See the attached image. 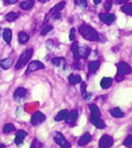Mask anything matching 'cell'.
<instances>
[{
    "instance_id": "1",
    "label": "cell",
    "mask_w": 132,
    "mask_h": 148,
    "mask_svg": "<svg viewBox=\"0 0 132 148\" xmlns=\"http://www.w3.org/2000/svg\"><path fill=\"white\" fill-rule=\"evenodd\" d=\"M79 32L86 40L89 41H100V34L94 27L88 25H82L79 27Z\"/></svg>"
},
{
    "instance_id": "2",
    "label": "cell",
    "mask_w": 132,
    "mask_h": 148,
    "mask_svg": "<svg viewBox=\"0 0 132 148\" xmlns=\"http://www.w3.org/2000/svg\"><path fill=\"white\" fill-rule=\"evenodd\" d=\"M33 53H34V50L32 48L27 49L26 51H24L20 56L19 60L17 61L16 63V69L17 70H21L22 68H24L27 65V63L29 62V60L32 58Z\"/></svg>"
},
{
    "instance_id": "3",
    "label": "cell",
    "mask_w": 132,
    "mask_h": 148,
    "mask_svg": "<svg viewBox=\"0 0 132 148\" xmlns=\"http://www.w3.org/2000/svg\"><path fill=\"white\" fill-rule=\"evenodd\" d=\"M53 139H54L55 143L57 145H59L60 147L62 148H70L71 147V144L69 142L67 141V139L64 137V135H63L61 132H54L53 134Z\"/></svg>"
},
{
    "instance_id": "4",
    "label": "cell",
    "mask_w": 132,
    "mask_h": 148,
    "mask_svg": "<svg viewBox=\"0 0 132 148\" xmlns=\"http://www.w3.org/2000/svg\"><path fill=\"white\" fill-rule=\"evenodd\" d=\"M45 120H47V117H45V115L42 114V112L37 111V112H35L34 114L32 115L31 123H32V125H34V126H39V125L42 124V123H44Z\"/></svg>"
},
{
    "instance_id": "5",
    "label": "cell",
    "mask_w": 132,
    "mask_h": 148,
    "mask_svg": "<svg viewBox=\"0 0 132 148\" xmlns=\"http://www.w3.org/2000/svg\"><path fill=\"white\" fill-rule=\"evenodd\" d=\"M44 69V64H42V62L40 61H32L31 63L29 64V66H28V69L26 71V75H29V74H32V73L34 72H37L39 71V70H42Z\"/></svg>"
},
{
    "instance_id": "6",
    "label": "cell",
    "mask_w": 132,
    "mask_h": 148,
    "mask_svg": "<svg viewBox=\"0 0 132 148\" xmlns=\"http://www.w3.org/2000/svg\"><path fill=\"white\" fill-rule=\"evenodd\" d=\"M113 144V137L110 136V135H103L101 138L100 139V142H99V146L101 148H108L111 147Z\"/></svg>"
},
{
    "instance_id": "7",
    "label": "cell",
    "mask_w": 132,
    "mask_h": 148,
    "mask_svg": "<svg viewBox=\"0 0 132 148\" xmlns=\"http://www.w3.org/2000/svg\"><path fill=\"white\" fill-rule=\"evenodd\" d=\"M117 74L121 75V76H126V75H129L131 73V67L129 66V64L125 63V62H120L117 66Z\"/></svg>"
},
{
    "instance_id": "8",
    "label": "cell",
    "mask_w": 132,
    "mask_h": 148,
    "mask_svg": "<svg viewBox=\"0 0 132 148\" xmlns=\"http://www.w3.org/2000/svg\"><path fill=\"white\" fill-rule=\"evenodd\" d=\"M100 17L101 21L103 23H105L106 25H110L115 22V16L113 14H110V13H101L99 15Z\"/></svg>"
},
{
    "instance_id": "9",
    "label": "cell",
    "mask_w": 132,
    "mask_h": 148,
    "mask_svg": "<svg viewBox=\"0 0 132 148\" xmlns=\"http://www.w3.org/2000/svg\"><path fill=\"white\" fill-rule=\"evenodd\" d=\"M91 122L96 127L100 130H104L106 127V124L103 122V120L101 119V117H92L91 116Z\"/></svg>"
},
{
    "instance_id": "10",
    "label": "cell",
    "mask_w": 132,
    "mask_h": 148,
    "mask_svg": "<svg viewBox=\"0 0 132 148\" xmlns=\"http://www.w3.org/2000/svg\"><path fill=\"white\" fill-rule=\"evenodd\" d=\"M26 137H27V132H25V130H18L16 137H15V143H16V145L22 144Z\"/></svg>"
},
{
    "instance_id": "11",
    "label": "cell",
    "mask_w": 132,
    "mask_h": 148,
    "mask_svg": "<svg viewBox=\"0 0 132 148\" xmlns=\"http://www.w3.org/2000/svg\"><path fill=\"white\" fill-rule=\"evenodd\" d=\"M91 139H92V135L89 134V132H86V134H84L79 138V140H78V144H79L80 146H85V145H87L89 142L91 141Z\"/></svg>"
},
{
    "instance_id": "12",
    "label": "cell",
    "mask_w": 132,
    "mask_h": 148,
    "mask_svg": "<svg viewBox=\"0 0 132 148\" xmlns=\"http://www.w3.org/2000/svg\"><path fill=\"white\" fill-rule=\"evenodd\" d=\"M77 118H78V111L77 110H73V111H71L70 113H68L65 121L67 124H73V123L76 122Z\"/></svg>"
},
{
    "instance_id": "13",
    "label": "cell",
    "mask_w": 132,
    "mask_h": 148,
    "mask_svg": "<svg viewBox=\"0 0 132 148\" xmlns=\"http://www.w3.org/2000/svg\"><path fill=\"white\" fill-rule=\"evenodd\" d=\"M78 52H79V57L83 59H87L88 56L91 53V49L88 46H82L78 48Z\"/></svg>"
},
{
    "instance_id": "14",
    "label": "cell",
    "mask_w": 132,
    "mask_h": 148,
    "mask_svg": "<svg viewBox=\"0 0 132 148\" xmlns=\"http://www.w3.org/2000/svg\"><path fill=\"white\" fill-rule=\"evenodd\" d=\"M64 6H65V1H61V2H59V3H57L51 10H50V12H49V14H47V18L49 16H50V15H53V14H55V13H59V12L61 11L63 8H64Z\"/></svg>"
},
{
    "instance_id": "15",
    "label": "cell",
    "mask_w": 132,
    "mask_h": 148,
    "mask_svg": "<svg viewBox=\"0 0 132 148\" xmlns=\"http://www.w3.org/2000/svg\"><path fill=\"white\" fill-rule=\"evenodd\" d=\"M13 61H14V59L12 58V57L1 60V61H0V67L3 70H8L9 68L12 66V64H13Z\"/></svg>"
},
{
    "instance_id": "16",
    "label": "cell",
    "mask_w": 132,
    "mask_h": 148,
    "mask_svg": "<svg viewBox=\"0 0 132 148\" xmlns=\"http://www.w3.org/2000/svg\"><path fill=\"white\" fill-rule=\"evenodd\" d=\"M26 95H27V89L24 88V87H18L14 92V97L17 99L24 98Z\"/></svg>"
},
{
    "instance_id": "17",
    "label": "cell",
    "mask_w": 132,
    "mask_h": 148,
    "mask_svg": "<svg viewBox=\"0 0 132 148\" xmlns=\"http://www.w3.org/2000/svg\"><path fill=\"white\" fill-rule=\"evenodd\" d=\"M113 84V79L110 77H103L101 81V86L103 87L104 89H108L110 87V85Z\"/></svg>"
},
{
    "instance_id": "18",
    "label": "cell",
    "mask_w": 132,
    "mask_h": 148,
    "mask_svg": "<svg viewBox=\"0 0 132 148\" xmlns=\"http://www.w3.org/2000/svg\"><path fill=\"white\" fill-rule=\"evenodd\" d=\"M2 36H3V39L7 44L8 45L11 44V40H12V31L11 29H5L3 31V34H2Z\"/></svg>"
},
{
    "instance_id": "19",
    "label": "cell",
    "mask_w": 132,
    "mask_h": 148,
    "mask_svg": "<svg viewBox=\"0 0 132 148\" xmlns=\"http://www.w3.org/2000/svg\"><path fill=\"white\" fill-rule=\"evenodd\" d=\"M30 39V36L25 32H21L18 34V40L21 44H26Z\"/></svg>"
},
{
    "instance_id": "20",
    "label": "cell",
    "mask_w": 132,
    "mask_h": 148,
    "mask_svg": "<svg viewBox=\"0 0 132 148\" xmlns=\"http://www.w3.org/2000/svg\"><path fill=\"white\" fill-rule=\"evenodd\" d=\"M89 109L91 111V116L92 117H101V112L99 107L96 104H91L89 105Z\"/></svg>"
},
{
    "instance_id": "21",
    "label": "cell",
    "mask_w": 132,
    "mask_h": 148,
    "mask_svg": "<svg viewBox=\"0 0 132 148\" xmlns=\"http://www.w3.org/2000/svg\"><path fill=\"white\" fill-rule=\"evenodd\" d=\"M34 0H26V1H23L21 2V4H20V7H21V9L23 10H30L32 9L33 7H34Z\"/></svg>"
},
{
    "instance_id": "22",
    "label": "cell",
    "mask_w": 132,
    "mask_h": 148,
    "mask_svg": "<svg viewBox=\"0 0 132 148\" xmlns=\"http://www.w3.org/2000/svg\"><path fill=\"white\" fill-rule=\"evenodd\" d=\"M110 113L113 118H122L124 116V113L121 111L120 108H118V107H115V108L110 109Z\"/></svg>"
},
{
    "instance_id": "23",
    "label": "cell",
    "mask_w": 132,
    "mask_h": 148,
    "mask_svg": "<svg viewBox=\"0 0 132 148\" xmlns=\"http://www.w3.org/2000/svg\"><path fill=\"white\" fill-rule=\"evenodd\" d=\"M68 81L71 84H80L82 82V77H81L79 75H70L68 77Z\"/></svg>"
},
{
    "instance_id": "24",
    "label": "cell",
    "mask_w": 132,
    "mask_h": 148,
    "mask_svg": "<svg viewBox=\"0 0 132 148\" xmlns=\"http://www.w3.org/2000/svg\"><path fill=\"white\" fill-rule=\"evenodd\" d=\"M99 68H100V62L99 61H92L89 63V72L91 74H95Z\"/></svg>"
},
{
    "instance_id": "25",
    "label": "cell",
    "mask_w": 132,
    "mask_h": 148,
    "mask_svg": "<svg viewBox=\"0 0 132 148\" xmlns=\"http://www.w3.org/2000/svg\"><path fill=\"white\" fill-rule=\"evenodd\" d=\"M67 115H68V111H67V110H62V111H60L56 115V116H55L54 121L55 122L65 121V119H66V117H67Z\"/></svg>"
},
{
    "instance_id": "26",
    "label": "cell",
    "mask_w": 132,
    "mask_h": 148,
    "mask_svg": "<svg viewBox=\"0 0 132 148\" xmlns=\"http://www.w3.org/2000/svg\"><path fill=\"white\" fill-rule=\"evenodd\" d=\"M79 43H78L77 41L73 42L72 44V52H73V55H74V60L76 62L79 61L80 57H79V52H78V48H79Z\"/></svg>"
},
{
    "instance_id": "27",
    "label": "cell",
    "mask_w": 132,
    "mask_h": 148,
    "mask_svg": "<svg viewBox=\"0 0 132 148\" xmlns=\"http://www.w3.org/2000/svg\"><path fill=\"white\" fill-rule=\"evenodd\" d=\"M18 17H19V14L18 13H15V12H10L6 15V17H5V20H6L7 22H14L16 21L18 19Z\"/></svg>"
},
{
    "instance_id": "28",
    "label": "cell",
    "mask_w": 132,
    "mask_h": 148,
    "mask_svg": "<svg viewBox=\"0 0 132 148\" xmlns=\"http://www.w3.org/2000/svg\"><path fill=\"white\" fill-rule=\"evenodd\" d=\"M121 11L123 13H125L126 15H132V4L128 3V4H125L121 7Z\"/></svg>"
},
{
    "instance_id": "29",
    "label": "cell",
    "mask_w": 132,
    "mask_h": 148,
    "mask_svg": "<svg viewBox=\"0 0 132 148\" xmlns=\"http://www.w3.org/2000/svg\"><path fill=\"white\" fill-rule=\"evenodd\" d=\"M51 62L54 66L60 67V66H62L63 63H64V59L61 58V57H54V58H52Z\"/></svg>"
},
{
    "instance_id": "30",
    "label": "cell",
    "mask_w": 132,
    "mask_h": 148,
    "mask_svg": "<svg viewBox=\"0 0 132 148\" xmlns=\"http://www.w3.org/2000/svg\"><path fill=\"white\" fill-rule=\"evenodd\" d=\"M81 93H82V96L84 99L88 98V92H87V84L86 82H81Z\"/></svg>"
},
{
    "instance_id": "31",
    "label": "cell",
    "mask_w": 132,
    "mask_h": 148,
    "mask_svg": "<svg viewBox=\"0 0 132 148\" xmlns=\"http://www.w3.org/2000/svg\"><path fill=\"white\" fill-rule=\"evenodd\" d=\"M15 127L13 124H6L3 127V132L4 134H10V132H14Z\"/></svg>"
},
{
    "instance_id": "32",
    "label": "cell",
    "mask_w": 132,
    "mask_h": 148,
    "mask_svg": "<svg viewBox=\"0 0 132 148\" xmlns=\"http://www.w3.org/2000/svg\"><path fill=\"white\" fill-rule=\"evenodd\" d=\"M75 4L82 9H86L88 6L87 1H86V0H75Z\"/></svg>"
},
{
    "instance_id": "33",
    "label": "cell",
    "mask_w": 132,
    "mask_h": 148,
    "mask_svg": "<svg viewBox=\"0 0 132 148\" xmlns=\"http://www.w3.org/2000/svg\"><path fill=\"white\" fill-rule=\"evenodd\" d=\"M123 144L125 145V146H127V147H130L131 145H132V135L131 134H129L127 137L125 138V140H124V142H123Z\"/></svg>"
},
{
    "instance_id": "34",
    "label": "cell",
    "mask_w": 132,
    "mask_h": 148,
    "mask_svg": "<svg viewBox=\"0 0 132 148\" xmlns=\"http://www.w3.org/2000/svg\"><path fill=\"white\" fill-rule=\"evenodd\" d=\"M51 29H52V27H51V26H47V27H45L44 29L42 31V36H45V34H47L50 31H51Z\"/></svg>"
},
{
    "instance_id": "35",
    "label": "cell",
    "mask_w": 132,
    "mask_h": 148,
    "mask_svg": "<svg viewBox=\"0 0 132 148\" xmlns=\"http://www.w3.org/2000/svg\"><path fill=\"white\" fill-rule=\"evenodd\" d=\"M111 8V1L110 0H106V2L105 3V9L106 11H110Z\"/></svg>"
},
{
    "instance_id": "36",
    "label": "cell",
    "mask_w": 132,
    "mask_h": 148,
    "mask_svg": "<svg viewBox=\"0 0 132 148\" xmlns=\"http://www.w3.org/2000/svg\"><path fill=\"white\" fill-rule=\"evenodd\" d=\"M74 37H75V29H71L69 39H70V40H74Z\"/></svg>"
},
{
    "instance_id": "37",
    "label": "cell",
    "mask_w": 132,
    "mask_h": 148,
    "mask_svg": "<svg viewBox=\"0 0 132 148\" xmlns=\"http://www.w3.org/2000/svg\"><path fill=\"white\" fill-rule=\"evenodd\" d=\"M18 1V0H3L4 4L6 5H11V4H15L16 2Z\"/></svg>"
},
{
    "instance_id": "38",
    "label": "cell",
    "mask_w": 132,
    "mask_h": 148,
    "mask_svg": "<svg viewBox=\"0 0 132 148\" xmlns=\"http://www.w3.org/2000/svg\"><path fill=\"white\" fill-rule=\"evenodd\" d=\"M42 146V144H40V142L38 141V140H34V142H33L32 144V148H35V147H40Z\"/></svg>"
},
{
    "instance_id": "39",
    "label": "cell",
    "mask_w": 132,
    "mask_h": 148,
    "mask_svg": "<svg viewBox=\"0 0 132 148\" xmlns=\"http://www.w3.org/2000/svg\"><path fill=\"white\" fill-rule=\"evenodd\" d=\"M129 0H115V3L116 4H123V3H126Z\"/></svg>"
},
{
    "instance_id": "40",
    "label": "cell",
    "mask_w": 132,
    "mask_h": 148,
    "mask_svg": "<svg viewBox=\"0 0 132 148\" xmlns=\"http://www.w3.org/2000/svg\"><path fill=\"white\" fill-rule=\"evenodd\" d=\"M101 1H103V0H94V3H95L96 5H98V4L101 3Z\"/></svg>"
},
{
    "instance_id": "41",
    "label": "cell",
    "mask_w": 132,
    "mask_h": 148,
    "mask_svg": "<svg viewBox=\"0 0 132 148\" xmlns=\"http://www.w3.org/2000/svg\"><path fill=\"white\" fill-rule=\"evenodd\" d=\"M38 1H40V2H42V3H45V2H47V1H49V0H38Z\"/></svg>"
}]
</instances>
